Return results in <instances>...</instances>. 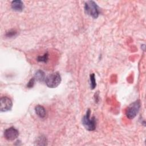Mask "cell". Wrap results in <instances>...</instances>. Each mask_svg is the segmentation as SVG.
Wrapping results in <instances>:
<instances>
[{"instance_id":"6da1fadb","label":"cell","mask_w":146,"mask_h":146,"mask_svg":"<svg viewBox=\"0 0 146 146\" xmlns=\"http://www.w3.org/2000/svg\"><path fill=\"white\" fill-rule=\"evenodd\" d=\"M84 10L87 14L94 18H97L100 13L97 4L93 1L86 2L84 4Z\"/></svg>"},{"instance_id":"7a4b0ae2","label":"cell","mask_w":146,"mask_h":146,"mask_svg":"<svg viewBox=\"0 0 146 146\" xmlns=\"http://www.w3.org/2000/svg\"><path fill=\"white\" fill-rule=\"evenodd\" d=\"M61 82V76L59 73L54 72L47 75L45 78V83L49 88L58 87Z\"/></svg>"},{"instance_id":"3957f363","label":"cell","mask_w":146,"mask_h":146,"mask_svg":"<svg viewBox=\"0 0 146 146\" xmlns=\"http://www.w3.org/2000/svg\"><path fill=\"white\" fill-rule=\"evenodd\" d=\"M90 113L91 111L90 109H88L86 115L82 119V123L86 129L90 131H92L95 129L96 123L94 116L92 117L91 118L90 117Z\"/></svg>"},{"instance_id":"277c9868","label":"cell","mask_w":146,"mask_h":146,"mask_svg":"<svg viewBox=\"0 0 146 146\" xmlns=\"http://www.w3.org/2000/svg\"><path fill=\"white\" fill-rule=\"evenodd\" d=\"M140 108V103L136 100L131 103L126 110V116L129 119H132L136 117Z\"/></svg>"},{"instance_id":"5b68a950","label":"cell","mask_w":146,"mask_h":146,"mask_svg":"<svg viewBox=\"0 0 146 146\" xmlns=\"http://www.w3.org/2000/svg\"><path fill=\"white\" fill-rule=\"evenodd\" d=\"M13 107L11 100L7 97H2L0 99V109L1 112H6L10 111Z\"/></svg>"},{"instance_id":"8992f818","label":"cell","mask_w":146,"mask_h":146,"mask_svg":"<svg viewBox=\"0 0 146 146\" xmlns=\"http://www.w3.org/2000/svg\"><path fill=\"white\" fill-rule=\"evenodd\" d=\"M19 135L18 131L14 127H10L4 132L5 139L9 141H13L16 139Z\"/></svg>"},{"instance_id":"52a82bcc","label":"cell","mask_w":146,"mask_h":146,"mask_svg":"<svg viewBox=\"0 0 146 146\" xmlns=\"http://www.w3.org/2000/svg\"><path fill=\"white\" fill-rule=\"evenodd\" d=\"M12 9L16 11H22L24 8L23 2L20 0L13 1L11 2Z\"/></svg>"},{"instance_id":"ba28073f","label":"cell","mask_w":146,"mask_h":146,"mask_svg":"<svg viewBox=\"0 0 146 146\" xmlns=\"http://www.w3.org/2000/svg\"><path fill=\"white\" fill-rule=\"evenodd\" d=\"M35 111L36 115L40 118H44L46 116V111L45 108L40 105H38L35 107Z\"/></svg>"},{"instance_id":"9c48e42d","label":"cell","mask_w":146,"mask_h":146,"mask_svg":"<svg viewBox=\"0 0 146 146\" xmlns=\"http://www.w3.org/2000/svg\"><path fill=\"white\" fill-rule=\"evenodd\" d=\"M35 79H36V80L39 81V82H42L44 80V79L46 78H45V75H44V73L43 71H42V70H38L35 75V77H34Z\"/></svg>"},{"instance_id":"30bf717a","label":"cell","mask_w":146,"mask_h":146,"mask_svg":"<svg viewBox=\"0 0 146 146\" xmlns=\"http://www.w3.org/2000/svg\"><path fill=\"white\" fill-rule=\"evenodd\" d=\"M90 83H91V88L92 90L94 89L96 86V80H95V74H92L90 75Z\"/></svg>"},{"instance_id":"8fae6325","label":"cell","mask_w":146,"mask_h":146,"mask_svg":"<svg viewBox=\"0 0 146 146\" xmlns=\"http://www.w3.org/2000/svg\"><path fill=\"white\" fill-rule=\"evenodd\" d=\"M48 59V55L47 53L44 54L43 56H39L37 58V60L41 62L46 63Z\"/></svg>"},{"instance_id":"7c38bea8","label":"cell","mask_w":146,"mask_h":146,"mask_svg":"<svg viewBox=\"0 0 146 146\" xmlns=\"http://www.w3.org/2000/svg\"><path fill=\"white\" fill-rule=\"evenodd\" d=\"M37 142H39L38 145H46V139L45 137L41 136L38 138L37 140Z\"/></svg>"},{"instance_id":"4fadbf2b","label":"cell","mask_w":146,"mask_h":146,"mask_svg":"<svg viewBox=\"0 0 146 146\" xmlns=\"http://www.w3.org/2000/svg\"><path fill=\"white\" fill-rule=\"evenodd\" d=\"M34 83H35V78H31L29 82H28L27 84V87L28 88H31L33 87L34 84Z\"/></svg>"},{"instance_id":"5bb4252c","label":"cell","mask_w":146,"mask_h":146,"mask_svg":"<svg viewBox=\"0 0 146 146\" xmlns=\"http://www.w3.org/2000/svg\"><path fill=\"white\" fill-rule=\"evenodd\" d=\"M15 35H16V32L14 31H10L9 32H7L6 34V36L8 37H11V36H15Z\"/></svg>"}]
</instances>
